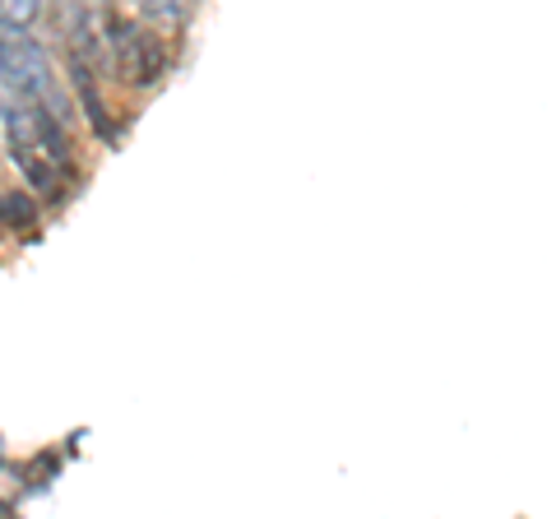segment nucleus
I'll return each mask as SVG.
<instances>
[{
	"label": "nucleus",
	"mask_w": 556,
	"mask_h": 519,
	"mask_svg": "<svg viewBox=\"0 0 556 519\" xmlns=\"http://www.w3.org/2000/svg\"><path fill=\"white\" fill-rule=\"evenodd\" d=\"M130 10L144 20L149 28H186L195 14V0H130Z\"/></svg>",
	"instance_id": "4"
},
{
	"label": "nucleus",
	"mask_w": 556,
	"mask_h": 519,
	"mask_svg": "<svg viewBox=\"0 0 556 519\" xmlns=\"http://www.w3.org/2000/svg\"><path fill=\"white\" fill-rule=\"evenodd\" d=\"M0 79L20 98H33L47 116L65 121V98L56 89V71H51L47 51L33 42L24 28H0Z\"/></svg>",
	"instance_id": "2"
},
{
	"label": "nucleus",
	"mask_w": 556,
	"mask_h": 519,
	"mask_svg": "<svg viewBox=\"0 0 556 519\" xmlns=\"http://www.w3.org/2000/svg\"><path fill=\"white\" fill-rule=\"evenodd\" d=\"M108 38H112V65H116V75L126 79L130 89H153V84L167 75V47H163V38L149 24L112 20L108 24Z\"/></svg>",
	"instance_id": "3"
},
{
	"label": "nucleus",
	"mask_w": 556,
	"mask_h": 519,
	"mask_svg": "<svg viewBox=\"0 0 556 519\" xmlns=\"http://www.w3.org/2000/svg\"><path fill=\"white\" fill-rule=\"evenodd\" d=\"M33 218H38V210H33L28 195L0 190V223H5V228H33Z\"/></svg>",
	"instance_id": "5"
},
{
	"label": "nucleus",
	"mask_w": 556,
	"mask_h": 519,
	"mask_svg": "<svg viewBox=\"0 0 556 519\" xmlns=\"http://www.w3.org/2000/svg\"><path fill=\"white\" fill-rule=\"evenodd\" d=\"M42 14V0H0V28H28Z\"/></svg>",
	"instance_id": "6"
},
{
	"label": "nucleus",
	"mask_w": 556,
	"mask_h": 519,
	"mask_svg": "<svg viewBox=\"0 0 556 519\" xmlns=\"http://www.w3.org/2000/svg\"><path fill=\"white\" fill-rule=\"evenodd\" d=\"M5 140L14 167L28 177V186L42 190V195H56L65 167V140L56 130V116H47L38 102H28V107L14 102V107H5Z\"/></svg>",
	"instance_id": "1"
}]
</instances>
